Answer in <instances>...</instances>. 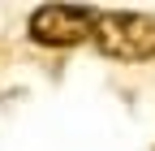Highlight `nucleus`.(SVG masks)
I'll return each mask as SVG.
<instances>
[{
    "label": "nucleus",
    "instance_id": "nucleus-2",
    "mask_svg": "<svg viewBox=\"0 0 155 151\" xmlns=\"http://www.w3.org/2000/svg\"><path fill=\"white\" fill-rule=\"evenodd\" d=\"M95 22L99 9L91 5H39L26 22V35L39 48H78L95 39Z\"/></svg>",
    "mask_w": 155,
    "mask_h": 151
},
{
    "label": "nucleus",
    "instance_id": "nucleus-1",
    "mask_svg": "<svg viewBox=\"0 0 155 151\" xmlns=\"http://www.w3.org/2000/svg\"><path fill=\"white\" fill-rule=\"evenodd\" d=\"M95 48H99V56L125 61V65L155 61V17L129 13V9L99 13V22H95Z\"/></svg>",
    "mask_w": 155,
    "mask_h": 151
}]
</instances>
